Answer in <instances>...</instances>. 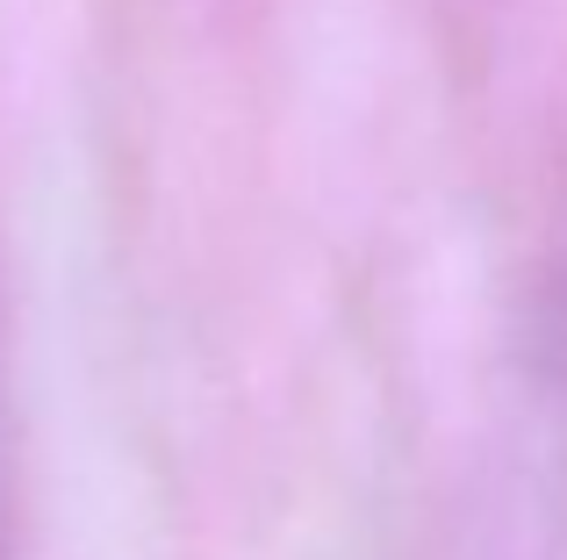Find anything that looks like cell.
I'll use <instances>...</instances> for the list:
<instances>
[{"mask_svg": "<svg viewBox=\"0 0 567 560\" xmlns=\"http://www.w3.org/2000/svg\"><path fill=\"white\" fill-rule=\"evenodd\" d=\"M554 374H560V417H567V317H560V360H554Z\"/></svg>", "mask_w": 567, "mask_h": 560, "instance_id": "1", "label": "cell"}]
</instances>
